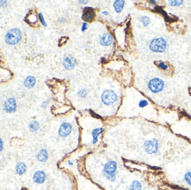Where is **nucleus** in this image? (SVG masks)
<instances>
[{
  "mask_svg": "<svg viewBox=\"0 0 191 190\" xmlns=\"http://www.w3.org/2000/svg\"><path fill=\"white\" fill-rule=\"evenodd\" d=\"M3 149H4V141L1 138V139H0V151H2Z\"/></svg>",
  "mask_w": 191,
  "mask_h": 190,
  "instance_id": "obj_29",
  "label": "nucleus"
},
{
  "mask_svg": "<svg viewBox=\"0 0 191 190\" xmlns=\"http://www.w3.org/2000/svg\"><path fill=\"white\" fill-rule=\"evenodd\" d=\"M184 180L187 184L191 187V171H189L184 174Z\"/></svg>",
  "mask_w": 191,
  "mask_h": 190,
  "instance_id": "obj_21",
  "label": "nucleus"
},
{
  "mask_svg": "<svg viewBox=\"0 0 191 190\" xmlns=\"http://www.w3.org/2000/svg\"><path fill=\"white\" fill-rule=\"evenodd\" d=\"M101 99L103 104L109 106L117 101V94L115 91L112 90H104L101 94Z\"/></svg>",
  "mask_w": 191,
  "mask_h": 190,
  "instance_id": "obj_4",
  "label": "nucleus"
},
{
  "mask_svg": "<svg viewBox=\"0 0 191 190\" xmlns=\"http://www.w3.org/2000/svg\"><path fill=\"white\" fill-rule=\"evenodd\" d=\"M6 4H7L6 1H1V2H0V5H1V7H2V8H4V6H6Z\"/></svg>",
  "mask_w": 191,
  "mask_h": 190,
  "instance_id": "obj_31",
  "label": "nucleus"
},
{
  "mask_svg": "<svg viewBox=\"0 0 191 190\" xmlns=\"http://www.w3.org/2000/svg\"><path fill=\"white\" fill-rule=\"evenodd\" d=\"M165 87V82L161 78H153L148 83V88L153 93H160Z\"/></svg>",
  "mask_w": 191,
  "mask_h": 190,
  "instance_id": "obj_5",
  "label": "nucleus"
},
{
  "mask_svg": "<svg viewBox=\"0 0 191 190\" xmlns=\"http://www.w3.org/2000/svg\"><path fill=\"white\" fill-rule=\"evenodd\" d=\"M21 40V31L18 28H11L5 35V41L9 45L18 44Z\"/></svg>",
  "mask_w": 191,
  "mask_h": 190,
  "instance_id": "obj_2",
  "label": "nucleus"
},
{
  "mask_svg": "<svg viewBox=\"0 0 191 190\" xmlns=\"http://www.w3.org/2000/svg\"><path fill=\"white\" fill-rule=\"evenodd\" d=\"M38 15H39L40 22L41 23V25H42V26H44V27H47V24H46V22H45V19H44V17H43V14H42L41 12H40Z\"/></svg>",
  "mask_w": 191,
  "mask_h": 190,
  "instance_id": "obj_25",
  "label": "nucleus"
},
{
  "mask_svg": "<svg viewBox=\"0 0 191 190\" xmlns=\"http://www.w3.org/2000/svg\"><path fill=\"white\" fill-rule=\"evenodd\" d=\"M17 109V102L14 98H8L4 103V110L6 113L12 114Z\"/></svg>",
  "mask_w": 191,
  "mask_h": 190,
  "instance_id": "obj_7",
  "label": "nucleus"
},
{
  "mask_svg": "<svg viewBox=\"0 0 191 190\" xmlns=\"http://www.w3.org/2000/svg\"><path fill=\"white\" fill-rule=\"evenodd\" d=\"M36 83V78L34 76H28L24 80V85L27 88H32L35 85Z\"/></svg>",
  "mask_w": 191,
  "mask_h": 190,
  "instance_id": "obj_14",
  "label": "nucleus"
},
{
  "mask_svg": "<svg viewBox=\"0 0 191 190\" xmlns=\"http://www.w3.org/2000/svg\"><path fill=\"white\" fill-rule=\"evenodd\" d=\"M58 21H59V22H64V21H65V19H64V18H60V19H58Z\"/></svg>",
  "mask_w": 191,
  "mask_h": 190,
  "instance_id": "obj_33",
  "label": "nucleus"
},
{
  "mask_svg": "<svg viewBox=\"0 0 191 190\" xmlns=\"http://www.w3.org/2000/svg\"><path fill=\"white\" fill-rule=\"evenodd\" d=\"M72 125L70 123H63L61 124L60 128L58 129V135L61 137H65L72 133Z\"/></svg>",
  "mask_w": 191,
  "mask_h": 190,
  "instance_id": "obj_8",
  "label": "nucleus"
},
{
  "mask_svg": "<svg viewBox=\"0 0 191 190\" xmlns=\"http://www.w3.org/2000/svg\"><path fill=\"white\" fill-rule=\"evenodd\" d=\"M147 105H148V101H145V100H141L139 101V103H138V106H140V107H145Z\"/></svg>",
  "mask_w": 191,
  "mask_h": 190,
  "instance_id": "obj_26",
  "label": "nucleus"
},
{
  "mask_svg": "<svg viewBox=\"0 0 191 190\" xmlns=\"http://www.w3.org/2000/svg\"><path fill=\"white\" fill-rule=\"evenodd\" d=\"M117 170V163L115 160H110L105 164L103 168V175L106 177V179L111 182L115 180V173Z\"/></svg>",
  "mask_w": 191,
  "mask_h": 190,
  "instance_id": "obj_1",
  "label": "nucleus"
},
{
  "mask_svg": "<svg viewBox=\"0 0 191 190\" xmlns=\"http://www.w3.org/2000/svg\"><path fill=\"white\" fill-rule=\"evenodd\" d=\"M76 64H77V60L75 59V57L72 56H65L63 60V65L64 69L68 70V71H71V70L74 69Z\"/></svg>",
  "mask_w": 191,
  "mask_h": 190,
  "instance_id": "obj_9",
  "label": "nucleus"
},
{
  "mask_svg": "<svg viewBox=\"0 0 191 190\" xmlns=\"http://www.w3.org/2000/svg\"><path fill=\"white\" fill-rule=\"evenodd\" d=\"M167 3H168V5L172 6H180L183 4V1H180V0H170Z\"/></svg>",
  "mask_w": 191,
  "mask_h": 190,
  "instance_id": "obj_22",
  "label": "nucleus"
},
{
  "mask_svg": "<svg viewBox=\"0 0 191 190\" xmlns=\"http://www.w3.org/2000/svg\"><path fill=\"white\" fill-rule=\"evenodd\" d=\"M83 19L85 22H91L94 18V11L93 7H85L83 10Z\"/></svg>",
  "mask_w": 191,
  "mask_h": 190,
  "instance_id": "obj_11",
  "label": "nucleus"
},
{
  "mask_svg": "<svg viewBox=\"0 0 191 190\" xmlns=\"http://www.w3.org/2000/svg\"><path fill=\"white\" fill-rule=\"evenodd\" d=\"M15 170H16V173L19 175H23L24 173H26V172H27V166H26V164L24 162H19L16 165Z\"/></svg>",
  "mask_w": 191,
  "mask_h": 190,
  "instance_id": "obj_16",
  "label": "nucleus"
},
{
  "mask_svg": "<svg viewBox=\"0 0 191 190\" xmlns=\"http://www.w3.org/2000/svg\"><path fill=\"white\" fill-rule=\"evenodd\" d=\"M102 15H105V16H107V15H108V11H102Z\"/></svg>",
  "mask_w": 191,
  "mask_h": 190,
  "instance_id": "obj_34",
  "label": "nucleus"
},
{
  "mask_svg": "<svg viewBox=\"0 0 191 190\" xmlns=\"http://www.w3.org/2000/svg\"><path fill=\"white\" fill-rule=\"evenodd\" d=\"M140 21L144 27H147V26H149V25H150L151 19H150V18L148 17V16L144 15V16H142V17L140 18Z\"/></svg>",
  "mask_w": 191,
  "mask_h": 190,
  "instance_id": "obj_20",
  "label": "nucleus"
},
{
  "mask_svg": "<svg viewBox=\"0 0 191 190\" xmlns=\"http://www.w3.org/2000/svg\"><path fill=\"white\" fill-rule=\"evenodd\" d=\"M78 96L81 99H85L87 97V91L85 89V88H82V89L79 90L78 92Z\"/></svg>",
  "mask_w": 191,
  "mask_h": 190,
  "instance_id": "obj_23",
  "label": "nucleus"
},
{
  "mask_svg": "<svg viewBox=\"0 0 191 190\" xmlns=\"http://www.w3.org/2000/svg\"><path fill=\"white\" fill-rule=\"evenodd\" d=\"M79 4H82V5H86L88 3V1L87 0H79Z\"/></svg>",
  "mask_w": 191,
  "mask_h": 190,
  "instance_id": "obj_30",
  "label": "nucleus"
},
{
  "mask_svg": "<svg viewBox=\"0 0 191 190\" xmlns=\"http://www.w3.org/2000/svg\"><path fill=\"white\" fill-rule=\"evenodd\" d=\"M158 66L160 68L161 70H164V71H166V70H167V69H168V65H167V64H166V63H163V62H159V63H158Z\"/></svg>",
  "mask_w": 191,
  "mask_h": 190,
  "instance_id": "obj_24",
  "label": "nucleus"
},
{
  "mask_svg": "<svg viewBox=\"0 0 191 190\" xmlns=\"http://www.w3.org/2000/svg\"><path fill=\"white\" fill-rule=\"evenodd\" d=\"M48 104H49V101H43V102L41 103V107H42V108H46L47 106H48Z\"/></svg>",
  "mask_w": 191,
  "mask_h": 190,
  "instance_id": "obj_28",
  "label": "nucleus"
},
{
  "mask_svg": "<svg viewBox=\"0 0 191 190\" xmlns=\"http://www.w3.org/2000/svg\"><path fill=\"white\" fill-rule=\"evenodd\" d=\"M33 180L37 184H42L46 180V173L43 171L35 172L33 176Z\"/></svg>",
  "mask_w": 191,
  "mask_h": 190,
  "instance_id": "obj_12",
  "label": "nucleus"
},
{
  "mask_svg": "<svg viewBox=\"0 0 191 190\" xmlns=\"http://www.w3.org/2000/svg\"><path fill=\"white\" fill-rule=\"evenodd\" d=\"M159 147V143L156 138H152L151 140H147L144 144V149L146 153L148 154H154L157 153Z\"/></svg>",
  "mask_w": 191,
  "mask_h": 190,
  "instance_id": "obj_6",
  "label": "nucleus"
},
{
  "mask_svg": "<svg viewBox=\"0 0 191 190\" xmlns=\"http://www.w3.org/2000/svg\"><path fill=\"white\" fill-rule=\"evenodd\" d=\"M36 158L39 160L40 162H46L49 158V153L46 149H41V151L37 153Z\"/></svg>",
  "mask_w": 191,
  "mask_h": 190,
  "instance_id": "obj_13",
  "label": "nucleus"
},
{
  "mask_svg": "<svg viewBox=\"0 0 191 190\" xmlns=\"http://www.w3.org/2000/svg\"><path fill=\"white\" fill-rule=\"evenodd\" d=\"M28 128H29V130H30V131H32V132H35V131H37L40 128L39 122H38V121H32L31 123H29Z\"/></svg>",
  "mask_w": 191,
  "mask_h": 190,
  "instance_id": "obj_18",
  "label": "nucleus"
},
{
  "mask_svg": "<svg viewBox=\"0 0 191 190\" xmlns=\"http://www.w3.org/2000/svg\"><path fill=\"white\" fill-rule=\"evenodd\" d=\"M103 132V129L102 128H96L93 131H92V136H93V144L96 145L98 143L99 140V136Z\"/></svg>",
  "mask_w": 191,
  "mask_h": 190,
  "instance_id": "obj_15",
  "label": "nucleus"
},
{
  "mask_svg": "<svg viewBox=\"0 0 191 190\" xmlns=\"http://www.w3.org/2000/svg\"><path fill=\"white\" fill-rule=\"evenodd\" d=\"M167 42L163 37H158L152 40L149 45L150 50L155 53H163L167 50Z\"/></svg>",
  "mask_w": 191,
  "mask_h": 190,
  "instance_id": "obj_3",
  "label": "nucleus"
},
{
  "mask_svg": "<svg viewBox=\"0 0 191 190\" xmlns=\"http://www.w3.org/2000/svg\"><path fill=\"white\" fill-rule=\"evenodd\" d=\"M149 3H150V5H151V6H155L156 5H157V2H156V1H154V0H152V1H150Z\"/></svg>",
  "mask_w": 191,
  "mask_h": 190,
  "instance_id": "obj_32",
  "label": "nucleus"
},
{
  "mask_svg": "<svg viewBox=\"0 0 191 190\" xmlns=\"http://www.w3.org/2000/svg\"><path fill=\"white\" fill-rule=\"evenodd\" d=\"M99 41L101 45L103 46H109L114 43V37L111 34L109 33H105L101 34L99 38Z\"/></svg>",
  "mask_w": 191,
  "mask_h": 190,
  "instance_id": "obj_10",
  "label": "nucleus"
},
{
  "mask_svg": "<svg viewBox=\"0 0 191 190\" xmlns=\"http://www.w3.org/2000/svg\"><path fill=\"white\" fill-rule=\"evenodd\" d=\"M88 28V24L86 22H83L82 23V27H81V31L82 32H85L86 29Z\"/></svg>",
  "mask_w": 191,
  "mask_h": 190,
  "instance_id": "obj_27",
  "label": "nucleus"
},
{
  "mask_svg": "<svg viewBox=\"0 0 191 190\" xmlns=\"http://www.w3.org/2000/svg\"><path fill=\"white\" fill-rule=\"evenodd\" d=\"M68 163H69V165H70V166H72L73 165L72 161H71V160H70V161H68Z\"/></svg>",
  "mask_w": 191,
  "mask_h": 190,
  "instance_id": "obj_35",
  "label": "nucleus"
},
{
  "mask_svg": "<svg viewBox=\"0 0 191 190\" xmlns=\"http://www.w3.org/2000/svg\"><path fill=\"white\" fill-rule=\"evenodd\" d=\"M129 190H142V184L138 180H133L129 185Z\"/></svg>",
  "mask_w": 191,
  "mask_h": 190,
  "instance_id": "obj_19",
  "label": "nucleus"
},
{
  "mask_svg": "<svg viewBox=\"0 0 191 190\" xmlns=\"http://www.w3.org/2000/svg\"><path fill=\"white\" fill-rule=\"evenodd\" d=\"M113 6H114V8H115V11L119 13V12H121V11H123L124 6H125V1H124V0L115 1L114 4H113Z\"/></svg>",
  "mask_w": 191,
  "mask_h": 190,
  "instance_id": "obj_17",
  "label": "nucleus"
}]
</instances>
